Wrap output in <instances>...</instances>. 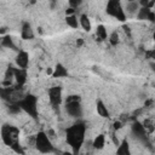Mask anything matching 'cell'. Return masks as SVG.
I'll return each mask as SVG.
<instances>
[{
    "mask_svg": "<svg viewBox=\"0 0 155 155\" xmlns=\"http://www.w3.org/2000/svg\"><path fill=\"white\" fill-rule=\"evenodd\" d=\"M1 139L2 142L8 145L10 148H12L15 144L18 143V138H19V130L16 126L12 125H4L1 127Z\"/></svg>",
    "mask_w": 155,
    "mask_h": 155,
    "instance_id": "obj_3",
    "label": "cell"
},
{
    "mask_svg": "<svg viewBox=\"0 0 155 155\" xmlns=\"http://www.w3.org/2000/svg\"><path fill=\"white\" fill-rule=\"evenodd\" d=\"M108 40L111 46H116L119 44V34L116 31H113L110 35H108Z\"/></svg>",
    "mask_w": 155,
    "mask_h": 155,
    "instance_id": "obj_21",
    "label": "cell"
},
{
    "mask_svg": "<svg viewBox=\"0 0 155 155\" xmlns=\"http://www.w3.org/2000/svg\"><path fill=\"white\" fill-rule=\"evenodd\" d=\"M0 47H1V36H0Z\"/></svg>",
    "mask_w": 155,
    "mask_h": 155,
    "instance_id": "obj_25",
    "label": "cell"
},
{
    "mask_svg": "<svg viewBox=\"0 0 155 155\" xmlns=\"http://www.w3.org/2000/svg\"><path fill=\"white\" fill-rule=\"evenodd\" d=\"M34 145L35 148L42 153V154H48V153H52L54 149H53V144H52V139L47 136L46 132L44 131H40L36 136H35V139H34Z\"/></svg>",
    "mask_w": 155,
    "mask_h": 155,
    "instance_id": "obj_4",
    "label": "cell"
},
{
    "mask_svg": "<svg viewBox=\"0 0 155 155\" xmlns=\"http://www.w3.org/2000/svg\"><path fill=\"white\" fill-rule=\"evenodd\" d=\"M122 126H121V122H119V121H116V122H114V128L115 130H119V128H121Z\"/></svg>",
    "mask_w": 155,
    "mask_h": 155,
    "instance_id": "obj_24",
    "label": "cell"
},
{
    "mask_svg": "<svg viewBox=\"0 0 155 155\" xmlns=\"http://www.w3.org/2000/svg\"><path fill=\"white\" fill-rule=\"evenodd\" d=\"M104 145H105V136L101 133V134H98V136L93 139L92 147H93L94 149H97V150H101V149L104 148Z\"/></svg>",
    "mask_w": 155,
    "mask_h": 155,
    "instance_id": "obj_17",
    "label": "cell"
},
{
    "mask_svg": "<svg viewBox=\"0 0 155 155\" xmlns=\"http://www.w3.org/2000/svg\"><path fill=\"white\" fill-rule=\"evenodd\" d=\"M51 75H52V78H54V79H62V78H67V76L69 75V71H68V69H67L62 63H57L56 67L53 68Z\"/></svg>",
    "mask_w": 155,
    "mask_h": 155,
    "instance_id": "obj_11",
    "label": "cell"
},
{
    "mask_svg": "<svg viewBox=\"0 0 155 155\" xmlns=\"http://www.w3.org/2000/svg\"><path fill=\"white\" fill-rule=\"evenodd\" d=\"M139 5L140 6H148L149 5V1L148 0H139Z\"/></svg>",
    "mask_w": 155,
    "mask_h": 155,
    "instance_id": "obj_23",
    "label": "cell"
},
{
    "mask_svg": "<svg viewBox=\"0 0 155 155\" xmlns=\"http://www.w3.org/2000/svg\"><path fill=\"white\" fill-rule=\"evenodd\" d=\"M21 108V110H23L25 114H28L30 117L33 119H38V115H39V109H38V98L31 94V93H28L25 94L24 97H22L18 103H17Z\"/></svg>",
    "mask_w": 155,
    "mask_h": 155,
    "instance_id": "obj_2",
    "label": "cell"
},
{
    "mask_svg": "<svg viewBox=\"0 0 155 155\" xmlns=\"http://www.w3.org/2000/svg\"><path fill=\"white\" fill-rule=\"evenodd\" d=\"M65 110L73 117H80L82 115L81 99L78 94H71L65 99Z\"/></svg>",
    "mask_w": 155,
    "mask_h": 155,
    "instance_id": "obj_6",
    "label": "cell"
},
{
    "mask_svg": "<svg viewBox=\"0 0 155 155\" xmlns=\"http://www.w3.org/2000/svg\"><path fill=\"white\" fill-rule=\"evenodd\" d=\"M65 23H67L68 27H70V28H73V29H76L78 27H80V25H79V17H78L75 13L65 16Z\"/></svg>",
    "mask_w": 155,
    "mask_h": 155,
    "instance_id": "obj_16",
    "label": "cell"
},
{
    "mask_svg": "<svg viewBox=\"0 0 155 155\" xmlns=\"http://www.w3.org/2000/svg\"><path fill=\"white\" fill-rule=\"evenodd\" d=\"M96 110H97V114L101 117H109L110 116L109 110H108L107 105L104 104V102L102 99H98L97 101V103H96Z\"/></svg>",
    "mask_w": 155,
    "mask_h": 155,
    "instance_id": "obj_13",
    "label": "cell"
},
{
    "mask_svg": "<svg viewBox=\"0 0 155 155\" xmlns=\"http://www.w3.org/2000/svg\"><path fill=\"white\" fill-rule=\"evenodd\" d=\"M79 25L85 31H90L92 29V24H91V21H90V18H88L87 15H81L79 17Z\"/></svg>",
    "mask_w": 155,
    "mask_h": 155,
    "instance_id": "obj_15",
    "label": "cell"
},
{
    "mask_svg": "<svg viewBox=\"0 0 155 155\" xmlns=\"http://www.w3.org/2000/svg\"><path fill=\"white\" fill-rule=\"evenodd\" d=\"M15 63L17 68H22V69H27L29 65V53L27 51H18L17 56L15 58Z\"/></svg>",
    "mask_w": 155,
    "mask_h": 155,
    "instance_id": "obj_8",
    "label": "cell"
},
{
    "mask_svg": "<svg viewBox=\"0 0 155 155\" xmlns=\"http://www.w3.org/2000/svg\"><path fill=\"white\" fill-rule=\"evenodd\" d=\"M96 36L99 40H107L108 39V31H107V28L103 24H99L96 28Z\"/></svg>",
    "mask_w": 155,
    "mask_h": 155,
    "instance_id": "obj_19",
    "label": "cell"
},
{
    "mask_svg": "<svg viewBox=\"0 0 155 155\" xmlns=\"http://www.w3.org/2000/svg\"><path fill=\"white\" fill-rule=\"evenodd\" d=\"M68 4L70 5V7L76 8L82 4V0H68Z\"/></svg>",
    "mask_w": 155,
    "mask_h": 155,
    "instance_id": "obj_22",
    "label": "cell"
},
{
    "mask_svg": "<svg viewBox=\"0 0 155 155\" xmlns=\"http://www.w3.org/2000/svg\"><path fill=\"white\" fill-rule=\"evenodd\" d=\"M105 11H107V13L110 17H113V18L120 21V22L126 21L127 15L125 13V10L122 7L121 0H108V2H107V10Z\"/></svg>",
    "mask_w": 155,
    "mask_h": 155,
    "instance_id": "obj_5",
    "label": "cell"
},
{
    "mask_svg": "<svg viewBox=\"0 0 155 155\" xmlns=\"http://www.w3.org/2000/svg\"><path fill=\"white\" fill-rule=\"evenodd\" d=\"M132 133L134 134L136 138L140 139V140H145L147 138V128L144 127L143 124H140L139 121H134L132 124Z\"/></svg>",
    "mask_w": 155,
    "mask_h": 155,
    "instance_id": "obj_9",
    "label": "cell"
},
{
    "mask_svg": "<svg viewBox=\"0 0 155 155\" xmlns=\"http://www.w3.org/2000/svg\"><path fill=\"white\" fill-rule=\"evenodd\" d=\"M1 46H2V47H6V48L16 50V45H15V42H13V39H12L10 35H4V36H1Z\"/></svg>",
    "mask_w": 155,
    "mask_h": 155,
    "instance_id": "obj_18",
    "label": "cell"
},
{
    "mask_svg": "<svg viewBox=\"0 0 155 155\" xmlns=\"http://www.w3.org/2000/svg\"><path fill=\"white\" fill-rule=\"evenodd\" d=\"M116 147H117L116 148V154L117 155H130L131 154L130 145H128V142L126 139H124L122 142H120Z\"/></svg>",
    "mask_w": 155,
    "mask_h": 155,
    "instance_id": "obj_14",
    "label": "cell"
},
{
    "mask_svg": "<svg viewBox=\"0 0 155 155\" xmlns=\"http://www.w3.org/2000/svg\"><path fill=\"white\" fill-rule=\"evenodd\" d=\"M15 81H16L17 86L22 87L27 81V69L15 68Z\"/></svg>",
    "mask_w": 155,
    "mask_h": 155,
    "instance_id": "obj_12",
    "label": "cell"
},
{
    "mask_svg": "<svg viewBox=\"0 0 155 155\" xmlns=\"http://www.w3.org/2000/svg\"><path fill=\"white\" fill-rule=\"evenodd\" d=\"M21 38L23 40H31L34 39V30L29 22H24L21 27Z\"/></svg>",
    "mask_w": 155,
    "mask_h": 155,
    "instance_id": "obj_10",
    "label": "cell"
},
{
    "mask_svg": "<svg viewBox=\"0 0 155 155\" xmlns=\"http://www.w3.org/2000/svg\"><path fill=\"white\" fill-rule=\"evenodd\" d=\"M48 101L52 107H58L61 105L63 97H62V87L61 86H53L48 90Z\"/></svg>",
    "mask_w": 155,
    "mask_h": 155,
    "instance_id": "obj_7",
    "label": "cell"
},
{
    "mask_svg": "<svg viewBox=\"0 0 155 155\" xmlns=\"http://www.w3.org/2000/svg\"><path fill=\"white\" fill-rule=\"evenodd\" d=\"M86 126L84 122H76L67 128L65 137L69 147L73 149V153H78L85 142Z\"/></svg>",
    "mask_w": 155,
    "mask_h": 155,
    "instance_id": "obj_1",
    "label": "cell"
},
{
    "mask_svg": "<svg viewBox=\"0 0 155 155\" xmlns=\"http://www.w3.org/2000/svg\"><path fill=\"white\" fill-rule=\"evenodd\" d=\"M138 8H139V4H138L136 0H133V1H128L127 7H126V12H125V13L127 15V12H128V13L134 15V13H137Z\"/></svg>",
    "mask_w": 155,
    "mask_h": 155,
    "instance_id": "obj_20",
    "label": "cell"
}]
</instances>
